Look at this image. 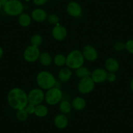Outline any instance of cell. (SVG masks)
<instances>
[{
    "mask_svg": "<svg viewBox=\"0 0 133 133\" xmlns=\"http://www.w3.org/2000/svg\"><path fill=\"white\" fill-rule=\"evenodd\" d=\"M7 99L9 105L16 110L24 109L29 103L28 93L20 88L11 89L9 91Z\"/></svg>",
    "mask_w": 133,
    "mask_h": 133,
    "instance_id": "1",
    "label": "cell"
},
{
    "mask_svg": "<svg viewBox=\"0 0 133 133\" xmlns=\"http://www.w3.org/2000/svg\"><path fill=\"white\" fill-rule=\"evenodd\" d=\"M36 82L39 88L46 91L55 87L56 84V77L48 71H40L36 76Z\"/></svg>",
    "mask_w": 133,
    "mask_h": 133,
    "instance_id": "2",
    "label": "cell"
},
{
    "mask_svg": "<svg viewBox=\"0 0 133 133\" xmlns=\"http://www.w3.org/2000/svg\"><path fill=\"white\" fill-rule=\"evenodd\" d=\"M85 63V59L82 51L73 50L66 56V66L71 70H76L82 66Z\"/></svg>",
    "mask_w": 133,
    "mask_h": 133,
    "instance_id": "3",
    "label": "cell"
},
{
    "mask_svg": "<svg viewBox=\"0 0 133 133\" xmlns=\"http://www.w3.org/2000/svg\"><path fill=\"white\" fill-rule=\"evenodd\" d=\"M3 11L11 16H18L24 12V5L19 0H7L3 6Z\"/></svg>",
    "mask_w": 133,
    "mask_h": 133,
    "instance_id": "4",
    "label": "cell"
},
{
    "mask_svg": "<svg viewBox=\"0 0 133 133\" xmlns=\"http://www.w3.org/2000/svg\"><path fill=\"white\" fill-rule=\"evenodd\" d=\"M63 92L57 87H54L46 90L44 96V101L50 106H55L59 104L62 101Z\"/></svg>",
    "mask_w": 133,
    "mask_h": 133,
    "instance_id": "5",
    "label": "cell"
},
{
    "mask_svg": "<svg viewBox=\"0 0 133 133\" xmlns=\"http://www.w3.org/2000/svg\"><path fill=\"white\" fill-rule=\"evenodd\" d=\"M95 86V83L90 76H87L84 78L80 79L77 85V89L80 93L87 95L93 91Z\"/></svg>",
    "mask_w": 133,
    "mask_h": 133,
    "instance_id": "6",
    "label": "cell"
},
{
    "mask_svg": "<svg viewBox=\"0 0 133 133\" xmlns=\"http://www.w3.org/2000/svg\"><path fill=\"white\" fill-rule=\"evenodd\" d=\"M45 93L41 88H33L28 93V98L29 103L37 106L42 104L44 101Z\"/></svg>",
    "mask_w": 133,
    "mask_h": 133,
    "instance_id": "7",
    "label": "cell"
},
{
    "mask_svg": "<svg viewBox=\"0 0 133 133\" xmlns=\"http://www.w3.org/2000/svg\"><path fill=\"white\" fill-rule=\"evenodd\" d=\"M41 51L39 47L29 45L25 48L23 53L24 59L28 63H34L39 60Z\"/></svg>",
    "mask_w": 133,
    "mask_h": 133,
    "instance_id": "8",
    "label": "cell"
},
{
    "mask_svg": "<svg viewBox=\"0 0 133 133\" xmlns=\"http://www.w3.org/2000/svg\"><path fill=\"white\" fill-rule=\"evenodd\" d=\"M82 52L85 60L89 62H93L98 59V54L97 49L90 44L84 46Z\"/></svg>",
    "mask_w": 133,
    "mask_h": 133,
    "instance_id": "9",
    "label": "cell"
},
{
    "mask_svg": "<svg viewBox=\"0 0 133 133\" xmlns=\"http://www.w3.org/2000/svg\"><path fill=\"white\" fill-rule=\"evenodd\" d=\"M66 12L69 16L73 18H78L82 16V8L81 5L78 2L72 1L67 4L66 7Z\"/></svg>",
    "mask_w": 133,
    "mask_h": 133,
    "instance_id": "10",
    "label": "cell"
},
{
    "mask_svg": "<svg viewBox=\"0 0 133 133\" xmlns=\"http://www.w3.org/2000/svg\"><path fill=\"white\" fill-rule=\"evenodd\" d=\"M52 36L57 41H62L67 36V30L63 25L57 24L52 28Z\"/></svg>",
    "mask_w": 133,
    "mask_h": 133,
    "instance_id": "11",
    "label": "cell"
},
{
    "mask_svg": "<svg viewBox=\"0 0 133 133\" xmlns=\"http://www.w3.org/2000/svg\"><path fill=\"white\" fill-rule=\"evenodd\" d=\"M108 72L103 68H97L93 70L91 74V77L95 84H101L107 79Z\"/></svg>",
    "mask_w": 133,
    "mask_h": 133,
    "instance_id": "12",
    "label": "cell"
},
{
    "mask_svg": "<svg viewBox=\"0 0 133 133\" xmlns=\"http://www.w3.org/2000/svg\"><path fill=\"white\" fill-rule=\"evenodd\" d=\"M32 20L37 22H43L46 21L48 17V14L44 11V9L41 8H37L33 10L31 14Z\"/></svg>",
    "mask_w": 133,
    "mask_h": 133,
    "instance_id": "13",
    "label": "cell"
},
{
    "mask_svg": "<svg viewBox=\"0 0 133 133\" xmlns=\"http://www.w3.org/2000/svg\"><path fill=\"white\" fill-rule=\"evenodd\" d=\"M105 69L107 72L116 73L119 69L120 65L118 60L114 57H108L106 59L104 63Z\"/></svg>",
    "mask_w": 133,
    "mask_h": 133,
    "instance_id": "14",
    "label": "cell"
},
{
    "mask_svg": "<svg viewBox=\"0 0 133 133\" xmlns=\"http://www.w3.org/2000/svg\"><path fill=\"white\" fill-rule=\"evenodd\" d=\"M55 127L59 129H64L68 126L69 119L66 115L63 114H59L56 115L54 119Z\"/></svg>",
    "mask_w": 133,
    "mask_h": 133,
    "instance_id": "15",
    "label": "cell"
},
{
    "mask_svg": "<svg viewBox=\"0 0 133 133\" xmlns=\"http://www.w3.org/2000/svg\"><path fill=\"white\" fill-rule=\"evenodd\" d=\"M72 76V70L67 66L62 67L59 71L58 78L61 82H67L71 80Z\"/></svg>",
    "mask_w": 133,
    "mask_h": 133,
    "instance_id": "16",
    "label": "cell"
},
{
    "mask_svg": "<svg viewBox=\"0 0 133 133\" xmlns=\"http://www.w3.org/2000/svg\"><path fill=\"white\" fill-rule=\"evenodd\" d=\"M72 108L76 111H81L86 107V101L82 97H76L71 103Z\"/></svg>",
    "mask_w": 133,
    "mask_h": 133,
    "instance_id": "17",
    "label": "cell"
},
{
    "mask_svg": "<svg viewBox=\"0 0 133 133\" xmlns=\"http://www.w3.org/2000/svg\"><path fill=\"white\" fill-rule=\"evenodd\" d=\"M31 20L32 18L31 15L26 12H22L21 15H19L18 18L19 25L23 28H27L29 26L31 23Z\"/></svg>",
    "mask_w": 133,
    "mask_h": 133,
    "instance_id": "18",
    "label": "cell"
},
{
    "mask_svg": "<svg viewBox=\"0 0 133 133\" xmlns=\"http://www.w3.org/2000/svg\"><path fill=\"white\" fill-rule=\"evenodd\" d=\"M38 61L42 65L46 66H49L52 64V63L53 62V58L49 53L44 52L41 53Z\"/></svg>",
    "mask_w": 133,
    "mask_h": 133,
    "instance_id": "19",
    "label": "cell"
},
{
    "mask_svg": "<svg viewBox=\"0 0 133 133\" xmlns=\"http://www.w3.org/2000/svg\"><path fill=\"white\" fill-rule=\"evenodd\" d=\"M48 108L44 104H40L35 106V110L34 114L38 117H44L48 115Z\"/></svg>",
    "mask_w": 133,
    "mask_h": 133,
    "instance_id": "20",
    "label": "cell"
},
{
    "mask_svg": "<svg viewBox=\"0 0 133 133\" xmlns=\"http://www.w3.org/2000/svg\"><path fill=\"white\" fill-rule=\"evenodd\" d=\"M59 110L60 113L63 114H68L71 112L72 110V105L70 102L68 101H61L59 104Z\"/></svg>",
    "mask_w": 133,
    "mask_h": 133,
    "instance_id": "21",
    "label": "cell"
},
{
    "mask_svg": "<svg viewBox=\"0 0 133 133\" xmlns=\"http://www.w3.org/2000/svg\"><path fill=\"white\" fill-rule=\"evenodd\" d=\"M91 74V72L89 71V69L84 66V65L75 70V75L76 77L80 79L84 78L87 76H90Z\"/></svg>",
    "mask_w": 133,
    "mask_h": 133,
    "instance_id": "22",
    "label": "cell"
},
{
    "mask_svg": "<svg viewBox=\"0 0 133 133\" xmlns=\"http://www.w3.org/2000/svg\"><path fill=\"white\" fill-rule=\"evenodd\" d=\"M53 63L57 66H66V56L61 54H58L54 57Z\"/></svg>",
    "mask_w": 133,
    "mask_h": 133,
    "instance_id": "23",
    "label": "cell"
},
{
    "mask_svg": "<svg viewBox=\"0 0 133 133\" xmlns=\"http://www.w3.org/2000/svg\"><path fill=\"white\" fill-rule=\"evenodd\" d=\"M43 42V38L41 35L35 33L34 35H32L30 39L31 45L34 46L39 47L42 44Z\"/></svg>",
    "mask_w": 133,
    "mask_h": 133,
    "instance_id": "24",
    "label": "cell"
},
{
    "mask_svg": "<svg viewBox=\"0 0 133 133\" xmlns=\"http://www.w3.org/2000/svg\"><path fill=\"white\" fill-rule=\"evenodd\" d=\"M29 114L25 111V109H22L17 110L16 114V117L17 119L20 121H25L28 119Z\"/></svg>",
    "mask_w": 133,
    "mask_h": 133,
    "instance_id": "25",
    "label": "cell"
},
{
    "mask_svg": "<svg viewBox=\"0 0 133 133\" xmlns=\"http://www.w3.org/2000/svg\"><path fill=\"white\" fill-rule=\"evenodd\" d=\"M59 18L56 14H50V15H48V17L46 19V20L50 24L54 25L59 24Z\"/></svg>",
    "mask_w": 133,
    "mask_h": 133,
    "instance_id": "26",
    "label": "cell"
},
{
    "mask_svg": "<svg viewBox=\"0 0 133 133\" xmlns=\"http://www.w3.org/2000/svg\"><path fill=\"white\" fill-rule=\"evenodd\" d=\"M113 48L116 52H122L125 50V43L122 41H117L114 44Z\"/></svg>",
    "mask_w": 133,
    "mask_h": 133,
    "instance_id": "27",
    "label": "cell"
},
{
    "mask_svg": "<svg viewBox=\"0 0 133 133\" xmlns=\"http://www.w3.org/2000/svg\"><path fill=\"white\" fill-rule=\"evenodd\" d=\"M125 50L129 53L133 54V39H130L125 43Z\"/></svg>",
    "mask_w": 133,
    "mask_h": 133,
    "instance_id": "28",
    "label": "cell"
},
{
    "mask_svg": "<svg viewBox=\"0 0 133 133\" xmlns=\"http://www.w3.org/2000/svg\"><path fill=\"white\" fill-rule=\"evenodd\" d=\"M24 109L25 110V111L28 112V114L29 115L34 114V112H35V106L31 104V103H28Z\"/></svg>",
    "mask_w": 133,
    "mask_h": 133,
    "instance_id": "29",
    "label": "cell"
},
{
    "mask_svg": "<svg viewBox=\"0 0 133 133\" xmlns=\"http://www.w3.org/2000/svg\"><path fill=\"white\" fill-rule=\"evenodd\" d=\"M116 78H117V76H116V73H114V72H108L107 80H108L109 82H110V83L114 82L116 80Z\"/></svg>",
    "mask_w": 133,
    "mask_h": 133,
    "instance_id": "30",
    "label": "cell"
},
{
    "mask_svg": "<svg viewBox=\"0 0 133 133\" xmlns=\"http://www.w3.org/2000/svg\"><path fill=\"white\" fill-rule=\"evenodd\" d=\"M48 0H32V2L37 6H42L47 3Z\"/></svg>",
    "mask_w": 133,
    "mask_h": 133,
    "instance_id": "31",
    "label": "cell"
},
{
    "mask_svg": "<svg viewBox=\"0 0 133 133\" xmlns=\"http://www.w3.org/2000/svg\"><path fill=\"white\" fill-rule=\"evenodd\" d=\"M3 54H4V51H3V48L2 46H0V59H2V57H3Z\"/></svg>",
    "mask_w": 133,
    "mask_h": 133,
    "instance_id": "32",
    "label": "cell"
},
{
    "mask_svg": "<svg viewBox=\"0 0 133 133\" xmlns=\"http://www.w3.org/2000/svg\"><path fill=\"white\" fill-rule=\"evenodd\" d=\"M130 89H131V90H132V91L133 92V78H132L131 81H130Z\"/></svg>",
    "mask_w": 133,
    "mask_h": 133,
    "instance_id": "33",
    "label": "cell"
},
{
    "mask_svg": "<svg viewBox=\"0 0 133 133\" xmlns=\"http://www.w3.org/2000/svg\"><path fill=\"white\" fill-rule=\"evenodd\" d=\"M7 0H0V2L2 3V6H3V5L6 3V2H7Z\"/></svg>",
    "mask_w": 133,
    "mask_h": 133,
    "instance_id": "34",
    "label": "cell"
},
{
    "mask_svg": "<svg viewBox=\"0 0 133 133\" xmlns=\"http://www.w3.org/2000/svg\"><path fill=\"white\" fill-rule=\"evenodd\" d=\"M2 7H3V6H2V3H1V2H0V11H1V10H2Z\"/></svg>",
    "mask_w": 133,
    "mask_h": 133,
    "instance_id": "35",
    "label": "cell"
},
{
    "mask_svg": "<svg viewBox=\"0 0 133 133\" xmlns=\"http://www.w3.org/2000/svg\"><path fill=\"white\" fill-rule=\"evenodd\" d=\"M55 1H57V2H59V1H61V0H55Z\"/></svg>",
    "mask_w": 133,
    "mask_h": 133,
    "instance_id": "36",
    "label": "cell"
},
{
    "mask_svg": "<svg viewBox=\"0 0 133 133\" xmlns=\"http://www.w3.org/2000/svg\"><path fill=\"white\" fill-rule=\"evenodd\" d=\"M19 1H22V0H19Z\"/></svg>",
    "mask_w": 133,
    "mask_h": 133,
    "instance_id": "37",
    "label": "cell"
}]
</instances>
